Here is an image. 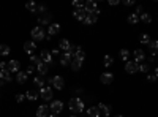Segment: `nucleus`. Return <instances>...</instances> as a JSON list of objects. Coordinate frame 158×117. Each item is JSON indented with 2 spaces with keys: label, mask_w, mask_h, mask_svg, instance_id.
<instances>
[{
  "label": "nucleus",
  "mask_w": 158,
  "mask_h": 117,
  "mask_svg": "<svg viewBox=\"0 0 158 117\" xmlns=\"http://www.w3.org/2000/svg\"><path fill=\"white\" fill-rule=\"evenodd\" d=\"M30 62H32V63H36V65H38L40 62H41V59H40L38 56H35V54H33V56H30Z\"/></svg>",
  "instance_id": "4c0bfd02"
},
{
  "label": "nucleus",
  "mask_w": 158,
  "mask_h": 117,
  "mask_svg": "<svg viewBox=\"0 0 158 117\" xmlns=\"http://www.w3.org/2000/svg\"><path fill=\"white\" fill-rule=\"evenodd\" d=\"M120 59H122L123 62H128V60H130V51H128V49H122V51H120Z\"/></svg>",
  "instance_id": "473e14b6"
},
{
  "label": "nucleus",
  "mask_w": 158,
  "mask_h": 117,
  "mask_svg": "<svg viewBox=\"0 0 158 117\" xmlns=\"http://www.w3.org/2000/svg\"><path fill=\"white\" fill-rule=\"evenodd\" d=\"M76 60H81V62H84V59H85V51H82V48H77V51L74 52V56H73Z\"/></svg>",
  "instance_id": "b1692460"
},
{
  "label": "nucleus",
  "mask_w": 158,
  "mask_h": 117,
  "mask_svg": "<svg viewBox=\"0 0 158 117\" xmlns=\"http://www.w3.org/2000/svg\"><path fill=\"white\" fill-rule=\"evenodd\" d=\"M35 71V68L32 67V65H29V67H27V70H25V73H27V74H32Z\"/></svg>",
  "instance_id": "79ce46f5"
},
{
  "label": "nucleus",
  "mask_w": 158,
  "mask_h": 117,
  "mask_svg": "<svg viewBox=\"0 0 158 117\" xmlns=\"http://www.w3.org/2000/svg\"><path fill=\"white\" fill-rule=\"evenodd\" d=\"M139 40H141V43H144V44H149L152 40H150V36L147 35V33H142L141 36H139Z\"/></svg>",
  "instance_id": "f704fd0d"
},
{
  "label": "nucleus",
  "mask_w": 158,
  "mask_h": 117,
  "mask_svg": "<svg viewBox=\"0 0 158 117\" xmlns=\"http://www.w3.org/2000/svg\"><path fill=\"white\" fill-rule=\"evenodd\" d=\"M97 108L100 109V114H103L104 117H108V115H111V108H109L108 105H104V103H100V105H98Z\"/></svg>",
  "instance_id": "a211bd4d"
},
{
  "label": "nucleus",
  "mask_w": 158,
  "mask_h": 117,
  "mask_svg": "<svg viewBox=\"0 0 158 117\" xmlns=\"http://www.w3.org/2000/svg\"><path fill=\"white\" fill-rule=\"evenodd\" d=\"M49 109H51L52 112H54V114L57 115V114H60V112L63 111V103H62L60 100H54V101H51Z\"/></svg>",
  "instance_id": "0eeeda50"
},
{
  "label": "nucleus",
  "mask_w": 158,
  "mask_h": 117,
  "mask_svg": "<svg viewBox=\"0 0 158 117\" xmlns=\"http://www.w3.org/2000/svg\"><path fill=\"white\" fill-rule=\"evenodd\" d=\"M33 84L36 86V89H43L44 87V79H43L41 76H36L35 79H33Z\"/></svg>",
  "instance_id": "c85d7f7f"
},
{
  "label": "nucleus",
  "mask_w": 158,
  "mask_h": 117,
  "mask_svg": "<svg viewBox=\"0 0 158 117\" xmlns=\"http://www.w3.org/2000/svg\"><path fill=\"white\" fill-rule=\"evenodd\" d=\"M139 21L146 22V24H150V22H152V16L149 15V13H142V15L139 16Z\"/></svg>",
  "instance_id": "7c9ffc66"
},
{
  "label": "nucleus",
  "mask_w": 158,
  "mask_h": 117,
  "mask_svg": "<svg viewBox=\"0 0 158 117\" xmlns=\"http://www.w3.org/2000/svg\"><path fill=\"white\" fill-rule=\"evenodd\" d=\"M70 65H71V70H73V71H77V70H81V67H82V62H81V60H76V59H73V62H71Z\"/></svg>",
  "instance_id": "cd10ccee"
},
{
  "label": "nucleus",
  "mask_w": 158,
  "mask_h": 117,
  "mask_svg": "<svg viewBox=\"0 0 158 117\" xmlns=\"http://www.w3.org/2000/svg\"><path fill=\"white\" fill-rule=\"evenodd\" d=\"M36 70H38V73L41 74V76H44V74H48V71H49V65H46L44 62H40V63L36 65Z\"/></svg>",
  "instance_id": "f3484780"
},
{
  "label": "nucleus",
  "mask_w": 158,
  "mask_h": 117,
  "mask_svg": "<svg viewBox=\"0 0 158 117\" xmlns=\"http://www.w3.org/2000/svg\"><path fill=\"white\" fill-rule=\"evenodd\" d=\"M100 81H101L103 84H112L114 74H112V73H103V74L100 76Z\"/></svg>",
  "instance_id": "4468645a"
},
{
  "label": "nucleus",
  "mask_w": 158,
  "mask_h": 117,
  "mask_svg": "<svg viewBox=\"0 0 158 117\" xmlns=\"http://www.w3.org/2000/svg\"><path fill=\"white\" fill-rule=\"evenodd\" d=\"M112 63H114L112 56H104V59H103V65H104V67L109 68V67H112Z\"/></svg>",
  "instance_id": "c756f323"
},
{
  "label": "nucleus",
  "mask_w": 158,
  "mask_h": 117,
  "mask_svg": "<svg viewBox=\"0 0 158 117\" xmlns=\"http://www.w3.org/2000/svg\"><path fill=\"white\" fill-rule=\"evenodd\" d=\"M142 13H144V10H142V6H138V8H136V15H138V16H141V15H142Z\"/></svg>",
  "instance_id": "c03bdc74"
},
{
  "label": "nucleus",
  "mask_w": 158,
  "mask_h": 117,
  "mask_svg": "<svg viewBox=\"0 0 158 117\" xmlns=\"http://www.w3.org/2000/svg\"><path fill=\"white\" fill-rule=\"evenodd\" d=\"M125 71L130 73V74L138 73V71H139V63H136L135 60H128V62L125 63Z\"/></svg>",
  "instance_id": "39448f33"
},
{
  "label": "nucleus",
  "mask_w": 158,
  "mask_h": 117,
  "mask_svg": "<svg viewBox=\"0 0 158 117\" xmlns=\"http://www.w3.org/2000/svg\"><path fill=\"white\" fill-rule=\"evenodd\" d=\"M149 68H150V65H149V63H144V62L139 63V71H141V73H147Z\"/></svg>",
  "instance_id": "c9c22d12"
},
{
  "label": "nucleus",
  "mask_w": 158,
  "mask_h": 117,
  "mask_svg": "<svg viewBox=\"0 0 158 117\" xmlns=\"http://www.w3.org/2000/svg\"><path fill=\"white\" fill-rule=\"evenodd\" d=\"M128 22H130V24H138V22H139V16L136 15V13L130 15V16H128Z\"/></svg>",
  "instance_id": "72a5a7b5"
},
{
  "label": "nucleus",
  "mask_w": 158,
  "mask_h": 117,
  "mask_svg": "<svg viewBox=\"0 0 158 117\" xmlns=\"http://www.w3.org/2000/svg\"><path fill=\"white\" fill-rule=\"evenodd\" d=\"M19 67H21V63L18 60H10L6 63V70L10 73H19Z\"/></svg>",
  "instance_id": "1a4fd4ad"
},
{
  "label": "nucleus",
  "mask_w": 158,
  "mask_h": 117,
  "mask_svg": "<svg viewBox=\"0 0 158 117\" xmlns=\"http://www.w3.org/2000/svg\"><path fill=\"white\" fill-rule=\"evenodd\" d=\"M40 97H41L43 100H46V101H51L52 100V89L48 87V86H44L43 89H40Z\"/></svg>",
  "instance_id": "6e6552de"
},
{
  "label": "nucleus",
  "mask_w": 158,
  "mask_h": 117,
  "mask_svg": "<svg viewBox=\"0 0 158 117\" xmlns=\"http://www.w3.org/2000/svg\"><path fill=\"white\" fill-rule=\"evenodd\" d=\"M60 32V25L59 24H49V27H48V35L49 36H54V35H57Z\"/></svg>",
  "instance_id": "2eb2a0df"
},
{
  "label": "nucleus",
  "mask_w": 158,
  "mask_h": 117,
  "mask_svg": "<svg viewBox=\"0 0 158 117\" xmlns=\"http://www.w3.org/2000/svg\"><path fill=\"white\" fill-rule=\"evenodd\" d=\"M120 2H118V0H109V5H112V6H115V5H118Z\"/></svg>",
  "instance_id": "a18cd8bd"
},
{
  "label": "nucleus",
  "mask_w": 158,
  "mask_h": 117,
  "mask_svg": "<svg viewBox=\"0 0 158 117\" xmlns=\"http://www.w3.org/2000/svg\"><path fill=\"white\" fill-rule=\"evenodd\" d=\"M155 76H156V79H158V67L155 68Z\"/></svg>",
  "instance_id": "49530a36"
},
{
  "label": "nucleus",
  "mask_w": 158,
  "mask_h": 117,
  "mask_svg": "<svg viewBox=\"0 0 158 117\" xmlns=\"http://www.w3.org/2000/svg\"><path fill=\"white\" fill-rule=\"evenodd\" d=\"M38 22L41 24V25H44V24H49V16H44V18H40V19H38Z\"/></svg>",
  "instance_id": "ea45409f"
},
{
  "label": "nucleus",
  "mask_w": 158,
  "mask_h": 117,
  "mask_svg": "<svg viewBox=\"0 0 158 117\" xmlns=\"http://www.w3.org/2000/svg\"><path fill=\"white\" fill-rule=\"evenodd\" d=\"M24 100H27V98H25V94H18L16 95V101L18 103H22Z\"/></svg>",
  "instance_id": "58836bf2"
},
{
  "label": "nucleus",
  "mask_w": 158,
  "mask_h": 117,
  "mask_svg": "<svg viewBox=\"0 0 158 117\" xmlns=\"http://www.w3.org/2000/svg\"><path fill=\"white\" fill-rule=\"evenodd\" d=\"M87 115H89V117H100L101 114H100V109H98L97 106H92V108L87 109Z\"/></svg>",
  "instance_id": "a878e982"
},
{
  "label": "nucleus",
  "mask_w": 158,
  "mask_h": 117,
  "mask_svg": "<svg viewBox=\"0 0 158 117\" xmlns=\"http://www.w3.org/2000/svg\"><path fill=\"white\" fill-rule=\"evenodd\" d=\"M115 117H123V115H122V114H117V115H115Z\"/></svg>",
  "instance_id": "09e8293b"
},
{
  "label": "nucleus",
  "mask_w": 158,
  "mask_h": 117,
  "mask_svg": "<svg viewBox=\"0 0 158 117\" xmlns=\"http://www.w3.org/2000/svg\"><path fill=\"white\" fill-rule=\"evenodd\" d=\"M25 8H27L30 13H41V15H43V11H46L44 5H36L35 2H29L27 5H25Z\"/></svg>",
  "instance_id": "423d86ee"
},
{
  "label": "nucleus",
  "mask_w": 158,
  "mask_h": 117,
  "mask_svg": "<svg viewBox=\"0 0 158 117\" xmlns=\"http://www.w3.org/2000/svg\"><path fill=\"white\" fill-rule=\"evenodd\" d=\"M71 117H77V115H71Z\"/></svg>",
  "instance_id": "8fccbe9b"
},
{
  "label": "nucleus",
  "mask_w": 158,
  "mask_h": 117,
  "mask_svg": "<svg viewBox=\"0 0 158 117\" xmlns=\"http://www.w3.org/2000/svg\"><path fill=\"white\" fill-rule=\"evenodd\" d=\"M68 108H70V111H71V112H74V114H81V112L84 111V101H82L81 98L74 97V98H71V100H70Z\"/></svg>",
  "instance_id": "f257e3e1"
},
{
  "label": "nucleus",
  "mask_w": 158,
  "mask_h": 117,
  "mask_svg": "<svg viewBox=\"0 0 158 117\" xmlns=\"http://www.w3.org/2000/svg\"><path fill=\"white\" fill-rule=\"evenodd\" d=\"M73 6H74L76 10H82V8H84V3H82V2H77V0H74V2H73Z\"/></svg>",
  "instance_id": "e433bc0d"
},
{
  "label": "nucleus",
  "mask_w": 158,
  "mask_h": 117,
  "mask_svg": "<svg viewBox=\"0 0 158 117\" xmlns=\"http://www.w3.org/2000/svg\"><path fill=\"white\" fill-rule=\"evenodd\" d=\"M100 8L95 11V13H87V16H85V19H84V24L85 25H92V24H95L97 21H98V15H100Z\"/></svg>",
  "instance_id": "20e7f679"
},
{
  "label": "nucleus",
  "mask_w": 158,
  "mask_h": 117,
  "mask_svg": "<svg viewBox=\"0 0 158 117\" xmlns=\"http://www.w3.org/2000/svg\"><path fill=\"white\" fill-rule=\"evenodd\" d=\"M30 35H32V38H33L35 41H41V40H44V38H46V33H44L43 27H33L32 32H30Z\"/></svg>",
  "instance_id": "f03ea898"
},
{
  "label": "nucleus",
  "mask_w": 158,
  "mask_h": 117,
  "mask_svg": "<svg viewBox=\"0 0 158 117\" xmlns=\"http://www.w3.org/2000/svg\"><path fill=\"white\" fill-rule=\"evenodd\" d=\"M147 79H149V82H155V81H156V76H155V74H149Z\"/></svg>",
  "instance_id": "a19ab883"
},
{
  "label": "nucleus",
  "mask_w": 158,
  "mask_h": 117,
  "mask_svg": "<svg viewBox=\"0 0 158 117\" xmlns=\"http://www.w3.org/2000/svg\"><path fill=\"white\" fill-rule=\"evenodd\" d=\"M52 86H54V89H57V90H62L63 87H65V81H63V77L62 76H54V77H49L48 79Z\"/></svg>",
  "instance_id": "7ed1b4c3"
},
{
  "label": "nucleus",
  "mask_w": 158,
  "mask_h": 117,
  "mask_svg": "<svg viewBox=\"0 0 158 117\" xmlns=\"http://www.w3.org/2000/svg\"><path fill=\"white\" fill-rule=\"evenodd\" d=\"M40 59H41V62H44L46 65L52 63V54H51V51H41V56H40Z\"/></svg>",
  "instance_id": "f8f14e48"
},
{
  "label": "nucleus",
  "mask_w": 158,
  "mask_h": 117,
  "mask_svg": "<svg viewBox=\"0 0 158 117\" xmlns=\"http://www.w3.org/2000/svg\"><path fill=\"white\" fill-rule=\"evenodd\" d=\"M24 51H25V52H27L29 56H33V52L36 51L35 41H25V43H24Z\"/></svg>",
  "instance_id": "9b49d317"
},
{
  "label": "nucleus",
  "mask_w": 158,
  "mask_h": 117,
  "mask_svg": "<svg viewBox=\"0 0 158 117\" xmlns=\"http://www.w3.org/2000/svg\"><path fill=\"white\" fill-rule=\"evenodd\" d=\"M71 59H73V56L70 54V52H63L62 56H60V65H68V63H71Z\"/></svg>",
  "instance_id": "aec40b11"
},
{
  "label": "nucleus",
  "mask_w": 158,
  "mask_h": 117,
  "mask_svg": "<svg viewBox=\"0 0 158 117\" xmlns=\"http://www.w3.org/2000/svg\"><path fill=\"white\" fill-rule=\"evenodd\" d=\"M25 98L30 100V101H35L40 98V90H29L27 94H25Z\"/></svg>",
  "instance_id": "4be33fe9"
},
{
  "label": "nucleus",
  "mask_w": 158,
  "mask_h": 117,
  "mask_svg": "<svg viewBox=\"0 0 158 117\" xmlns=\"http://www.w3.org/2000/svg\"><path fill=\"white\" fill-rule=\"evenodd\" d=\"M49 106H46V105H41L38 109H36V117H48L49 115Z\"/></svg>",
  "instance_id": "ddd939ff"
},
{
  "label": "nucleus",
  "mask_w": 158,
  "mask_h": 117,
  "mask_svg": "<svg viewBox=\"0 0 158 117\" xmlns=\"http://www.w3.org/2000/svg\"><path fill=\"white\" fill-rule=\"evenodd\" d=\"M48 117H59V115H56V114H51V115H48Z\"/></svg>",
  "instance_id": "de8ad7c7"
},
{
  "label": "nucleus",
  "mask_w": 158,
  "mask_h": 117,
  "mask_svg": "<svg viewBox=\"0 0 158 117\" xmlns=\"http://www.w3.org/2000/svg\"><path fill=\"white\" fill-rule=\"evenodd\" d=\"M16 81H18L19 84H25V81H27V73H25V71L16 73Z\"/></svg>",
  "instance_id": "393cba45"
},
{
  "label": "nucleus",
  "mask_w": 158,
  "mask_h": 117,
  "mask_svg": "<svg viewBox=\"0 0 158 117\" xmlns=\"http://www.w3.org/2000/svg\"><path fill=\"white\" fill-rule=\"evenodd\" d=\"M70 48H71V43L67 40V38H63V40H60V43H59V49H60V51H65V52H68Z\"/></svg>",
  "instance_id": "412c9836"
},
{
  "label": "nucleus",
  "mask_w": 158,
  "mask_h": 117,
  "mask_svg": "<svg viewBox=\"0 0 158 117\" xmlns=\"http://www.w3.org/2000/svg\"><path fill=\"white\" fill-rule=\"evenodd\" d=\"M144 59H146L144 51H142V49H136V51H135V62H136V63H142Z\"/></svg>",
  "instance_id": "6ab92c4d"
},
{
  "label": "nucleus",
  "mask_w": 158,
  "mask_h": 117,
  "mask_svg": "<svg viewBox=\"0 0 158 117\" xmlns=\"http://www.w3.org/2000/svg\"><path fill=\"white\" fill-rule=\"evenodd\" d=\"M149 48H150V51H152V54H153V57L158 54V40H152L150 43H149Z\"/></svg>",
  "instance_id": "bb28decb"
},
{
  "label": "nucleus",
  "mask_w": 158,
  "mask_h": 117,
  "mask_svg": "<svg viewBox=\"0 0 158 117\" xmlns=\"http://www.w3.org/2000/svg\"><path fill=\"white\" fill-rule=\"evenodd\" d=\"M73 16H74V19L82 21V22H84V19H85V16H87V11H85L84 8H82V10H74Z\"/></svg>",
  "instance_id": "dca6fc26"
},
{
  "label": "nucleus",
  "mask_w": 158,
  "mask_h": 117,
  "mask_svg": "<svg viewBox=\"0 0 158 117\" xmlns=\"http://www.w3.org/2000/svg\"><path fill=\"white\" fill-rule=\"evenodd\" d=\"M0 79L2 81H6V82H10L13 77H11V73L5 68V70H0Z\"/></svg>",
  "instance_id": "5701e85b"
},
{
  "label": "nucleus",
  "mask_w": 158,
  "mask_h": 117,
  "mask_svg": "<svg viewBox=\"0 0 158 117\" xmlns=\"http://www.w3.org/2000/svg\"><path fill=\"white\" fill-rule=\"evenodd\" d=\"M84 10H85L87 13H95V11L98 10V5H97L95 0H87V2L84 3Z\"/></svg>",
  "instance_id": "9d476101"
},
{
  "label": "nucleus",
  "mask_w": 158,
  "mask_h": 117,
  "mask_svg": "<svg viewBox=\"0 0 158 117\" xmlns=\"http://www.w3.org/2000/svg\"><path fill=\"white\" fill-rule=\"evenodd\" d=\"M11 52V51H10V46L8 44H0V56H8Z\"/></svg>",
  "instance_id": "2f4dec72"
},
{
  "label": "nucleus",
  "mask_w": 158,
  "mask_h": 117,
  "mask_svg": "<svg viewBox=\"0 0 158 117\" xmlns=\"http://www.w3.org/2000/svg\"><path fill=\"white\" fill-rule=\"evenodd\" d=\"M123 5H127V6H130V5H135V0H125Z\"/></svg>",
  "instance_id": "37998d69"
}]
</instances>
